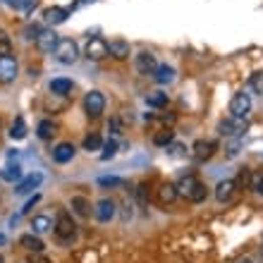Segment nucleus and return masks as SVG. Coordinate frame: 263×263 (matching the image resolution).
<instances>
[{
    "label": "nucleus",
    "instance_id": "f257e3e1",
    "mask_svg": "<svg viewBox=\"0 0 263 263\" xmlns=\"http://www.w3.org/2000/svg\"><path fill=\"white\" fill-rule=\"evenodd\" d=\"M53 230H55V235H58V239L65 242V244L72 242L74 235H77V225L72 223V216H70L67 211H60V213H58V220H55Z\"/></svg>",
    "mask_w": 263,
    "mask_h": 263
},
{
    "label": "nucleus",
    "instance_id": "f03ea898",
    "mask_svg": "<svg viewBox=\"0 0 263 263\" xmlns=\"http://www.w3.org/2000/svg\"><path fill=\"white\" fill-rule=\"evenodd\" d=\"M53 55L60 65H74L77 58H79V48H77V43L72 38H60V43H58Z\"/></svg>",
    "mask_w": 263,
    "mask_h": 263
},
{
    "label": "nucleus",
    "instance_id": "7ed1b4c3",
    "mask_svg": "<svg viewBox=\"0 0 263 263\" xmlns=\"http://www.w3.org/2000/svg\"><path fill=\"white\" fill-rule=\"evenodd\" d=\"M84 108H86V115L89 118H98L100 113L106 110V96L100 91H89L84 96Z\"/></svg>",
    "mask_w": 263,
    "mask_h": 263
},
{
    "label": "nucleus",
    "instance_id": "20e7f679",
    "mask_svg": "<svg viewBox=\"0 0 263 263\" xmlns=\"http://www.w3.org/2000/svg\"><path fill=\"white\" fill-rule=\"evenodd\" d=\"M17 60L12 55H0V84H12L17 79Z\"/></svg>",
    "mask_w": 263,
    "mask_h": 263
},
{
    "label": "nucleus",
    "instance_id": "39448f33",
    "mask_svg": "<svg viewBox=\"0 0 263 263\" xmlns=\"http://www.w3.org/2000/svg\"><path fill=\"white\" fill-rule=\"evenodd\" d=\"M218 129H220V134L223 136H242L246 132V120L244 118H230L227 120H223L218 125Z\"/></svg>",
    "mask_w": 263,
    "mask_h": 263
},
{
    "label": "nucleus",
    "instance_id": "423d86ee",
    "mask_svg": "<svg viewBox=\"0 0 263 263\" xmlns=\"http://www.w3.org/2000/svg\"><path fill=\"white\" fill-rule=\"evenodd\" d=\"M84 55L89 58V60H103V58H108V41H103V38L93 36L89 38V43L84 48Z\"/></svg>",
    "mask_w": 263,
    "mask_h": 263
},
{
    "label": "nucleus",
    "instance_id": "0eeeda50",
    "mask_svg": "<svg viewBox=\"0 0 263 263\" xmlns=\"http://www.w3.org/2000/svg\"><path fill=\"white\" fill-rule=\"evenodd\" d=\"M216 141H206V139H199L196 144L191 146V158L196 161V163H206L211 155L216 153Z\"/></svg>",
    "mask_w": 263,
    "mask_h": 263
},
{
    "label": "nucleus",
    "instance_id": "6e6552de",
    "mask_svg": "<svg viewBox=\"0 0 263 263\" xmlns=\"http://www.w3.org/2000/svg\"><path fill=\"white\" fill-rule=\"evenodd\" d=\"M93 213H96V220H98V223H110V220L115 218V213H118V203L106 196V199H100L98 203H96Z\"/></svg>",
    "mask_w": 263,
    "mask_h": 263
},
{
    "label": "nucleus",
    "instance_id": "1a4fd4ad",
    "mask_svg": "<svg viewBox=\"0 0 263 263\" xmlns=\"http://www.w3.org/2000/svg\"><path fill=\"white\" fill-rule=\"evenodd\" d=\"M251 110V98L249 93H235L230 100V113L232 118H246V113Z\"/></svg>",
    "mask_w": 263,
    "mask_h": 263
},
{
    "label": "nucleus",
    "instance_id": "9d476101",
    "mask_svg": "<svg viewBox=\"0 0 263 263\" xmlns=\"http://www.w3.org/2000/svg\"><path fill=\"white\" fill-rule=\"evenodd\" d=\"M58 43H60V38H58V34H55L53 29H43L36 38V48L41 53H55Z\"/></svg>",
    "mask_w": 263,
    "mask_h": 263
},
{
    "label": "nucleus",
    "instance_id": "9b49d317",
    "mask_svg": "<svg viewBox=\"0 0 263 263\" xmlns=\"http://www.w3.org/2000/svg\"><path fill=\"white\" fill-rule=\"evenodd\" d=\"M155 70H158V60H155V55L151 50H141V53L136 55V72L153 74Z\"/></svg>",
    "mask_w": 263,
    "mask_h": 263
},
{
    "label": "nucleus",
    "instance_id": "f8f14e48",
    "mask_svg": "<svg viewBox=\"0 0 263 263\" xmlns=\"http://www.w3.org/2000/svg\"><path fill=\"white\" fill-rule=\"evenodd\" d=\"M41 182H43V175H41V173L27 175L22 182H17V184H15V194H31L34 189H38V187H41Z\"/></svg>",
    "mask_w": 263,
    "mask_h": 263
},
{
    "label": "nucleus",
    "instance_id": "ddd939ff",
    "mask_svg": "<svg viewBox=\"0 0 263 263\" xmlns=\"http://www.w3.org/2000/svg\"><path fill=\"white\" fill-rule=\"evenodd\" d=\"M74 153H77L74 146L70 144V141H63V144H58L53 148V161L55 163H70L74 158Z\"/></svg>",
    "mask_w": 263,
    "mask_h": 263
},
{
    "label": "nucleus",
    "instance_id": "4468645a",
    "mask_svg": "<svg viewBox=\"0 0 263 263\" xmlns=\"http://www.w3.org/2000/svg\"><path fill=\"white\" fill-rule=\"evenodd\" d=\"M108 53L113 55L115 60H127L129 53H132V48H129L127 41L118 38V41H110V43H108Z\"/></svg>",
    "mask_w": 263,
    "mask_h": 263
},
{
    "label": "nucleus",
    "instance_id": "2eb2a0df",
    "mask_svg": "<svg viewBox=\"0 0 263 263\" xmlns=\"http://www.w3.org/2000/svg\"><path fill=\"white\" fill-rule=\"evenodd\" d=\"M235 189H237L235 180H223V182H218V187H216V199H218L220 203H225V201L232 199Z\"/></svg>",
    "mask_w": 263,
    "mask_h": 263
},
{
    "label": "nucleus",
    "instance_id": "dca6fc26",
    "mask_svg": "<svg viewBox=\"0 0 263 263\" xmlns=\"http://www.w3.org/2000/svg\"><path fill=\"white\" fill-rule=\"evenodd\" d=\"M70 208H72V213H77L79 218H89L91 203H89L86 196H72V201H70Z\"/></svg>",
    "mask_w": 263,
    "mask_h": 263
},
{
    "label": "nucleus",
    "instance_id": "f3484780",
    "mask_svg": "<svg viewBox=\"0 0 263 263\" xmlns=\"http://www.w3.org/2000/svg\"><path fill=\"white\" fill-rule=\"evenodd\" d=\"M19 244L24 246L27 251H34V254H41V251L45 249V244L41 242V239H38V235H34V232H31V235H22Z\"/></svg>",
    "mask_w": 263,
    "mask_h": 263
},
{
    "label": "nucleus",
    "instance_id": "a211bd4d",
    "mask_svg": "<svg viewBox=\"0 0 263 263\" xmlns=\"http://www.w3.org/2000/svg\"><path fill=\"white\" fill-rule=\"evenodd\" d=\"M43 19H45V24H63L65 19H67V10L65 8H48L43 12Z\"/></svg>",
    "mask_w": 263,
    "mask_h": 263
},
{
    "label": "nucleus",
    "instance_id": "6ab92c4d",
    "mask_svg": "<svg viewBox=\"0 0 263 263\" xmlns=\"http://www.w3.org/2000/svg\"><path fill=\"white\" fill-rule=\"evenodd\" d=\"M177 196H180V194H177V184H163V187L158 189V201H161L163 206H170Z\"/></svg>",
    "mask_w": 263,
    "mask_h": 263
},
{
    "label": "nucleus",
    "instance_id": "aec40b11",
    "mask_svg": "<svg viewBox=\"0 0 263 263\" xmlns=\"http://www.w3.org/2000/svg\"><path fill=\"white\" fill-rule=\"evenodd\" d=\"M72 91V79H67V77H58L50 82V93L55 96H67Z\"/></svg>",
    "mask_w": 263,
    "mask_h": 263
},
{
    "label": "nucleus",
    "instance_id": "412c9836",
    "mask_svg": "<svg viewBox=\"0 0 263 263\" xmlns=\"http://www.w3.org/2000/svg\"><path fill=\"white\" fill-rule=\"evenodd\" d=\"M153 74H155V82H158V84H170L175 79V70L168 63L158 65V70H155Z\"/></svg>",
    "mask_w": 263,
    "mask_h": 263
},
{
    "label": "nucleus",
    "instance_id": "4be33fe9",
    "mask_svg": "<svg viewBox=\"0 0 263 263\" xmlns=\"http://www.w3.org/2000/svg\"><path fill=\"white\" fill-rule=\"evenodd\" d=\"M0 180L5 182H22V168L17 163L15 165H5L3 170H0Z\"/></svg>",
    "mask_w": 263,
    "mask_h": 263
},
{
    "label": "nucleus",
    "instance_id": "5701e85b",
    "mask_svg": "<svg viewBox=\"0 0 263 263\" xmlns=\"http://www.w3.org/2000/svg\"><path fill=\"white\" fill-rule=\"evenodd\" d=\"M36 134H38V139H43V141L53 139L55 122H53V120H41V122H38V127H36Z\"/></svg>",
    "mask_w": 263,
    "mask_h": 263
},
{
    "label": "nucleus",
    "instance_id": "b1692460",
    "mask_svg": "<svg viewBox=\"0 0 263 263\" xmlns=\"http://www.w3.org/2000/svg\"><path fill=\"white\" fill-rule=\"evenodd\" d=\"M31 227H34V235H45L48 230H53V223L48 216H36L31 220Z\"/></svg>",
    "mask_w": 263,
    "mask_h": 263
},
{
    "label": "nucleus",
    "instance_id": "393cba45",
    "mask_svg": "<svg viewBox=\"0 0 263 263\" xmlns=\"http://www.w3.org/2000/svg\"><path fill=\"white\" fill-rule=\"evenodd\" d=\"M196 184H199V180H196V177H184V180H180V184H177V194H180V196H184V199H189Z\"/></svg>",
    "mask_w": 263,
    "mask_h": 263
},
{
    "label": "nucleus",
    "instance_id": "a878e982",
    "mask_svg": "<svg viewBox=\"0 0 263 263\" xmlns=\"http://www.w3.org/2000/svg\"><path fill=\"white\" fill-rule=\"evenodd\" d=\"M173 139H175V132L168 127V129H161V132H155V134H153V144L168 148V146L173 144Z\"/></svg>",
    "mask_w": 263,
    "mask_h": 263
},
{
    "label": "nucleus",
    "instance_id": "bb28decb",
    "mask_svg": "<svg viewBox=\"0 0 263 263\" xmlns=\"http://www.w3.org/2000/svg\"><path fill=\"white\" fill-rule=\"evenodd\" d=\"M10 136H12L15 141H19V139L27 136V122H24V118H15L12 127H10Z\"/></svg>",
    "mask_w": 263,
    "mask_h": 263
},
{
    "label": "nucleus",
    "instance_id": "cd10ccee",
    "mask_svg": "<svg viewBox=\"0 0 263 263\" xmlns=\"http://www.w3.org/2000/svg\"><path fill=\"white\" fill-rule=\"evenodd\" d=\"M251 182H254V177H251V168H242L239 170V175H237V187L239 189H251Z\"/></svg>",
    "mask_w": 263,
    "mask_h": 263
},
{
    "label": "nucleus",
    "instance_id": "c85d7f7f",
    "mask_svg": "<svg viewBox=\"0 0 263 263\" xmlns=\"http://www.w3.org/2000/svg\"><path fill=\"white\" fill-rule=\"evenodd\" d=\"M146 103H148L151 108H163L165 103H168V93H163V91H153V93L146 96Z\"/></svg>",
    "mask_w": 263,
    "mask_h": 263
},
{
    "label": "nucleus",
    "instance_id": "c756f323",
    "mask_svg": "<svg viewBox=\"0 0 263 263\" xmlns=\"http://www.w3.org/2000/svg\"><path fill=\"white\" fill-rule=\"evenodd\" d=\"M100 146H103V141H100V136L96 134V132L84 139V151H98Z\"/></svg>",
    "mask_w": 263,
    "mask_h": 263
},
{
    "label": "nucleus",
    "instance_id": "7c9ffc66",
    "mask_svg": "<svg viewBox=\"0 0 263 263\" xmlns=\"http://www.w3.org/2000/svg\"><path fill=\"white\" fill-rule=\"evenodd\" d=\"M206 194H208V189H206V184H203V182H199V184L194 187V191H191L189 201H194V203H201V201L206 199Z\"/></svg>",
    "mask_w": 263,
    "mask_h": 263
},
{
    "label": "nucleus",
    "instance_id": "2f4dec72",
    "mask_svg": "<svg viewBox=\"0 0 263 263\" xmlns=\"http://www.w3.org/2000/svg\"><path fill=\"white\" fill-rule=\"evenodd\" d=\"M115 153H118V141H115V139H108V141L103 144V153H100V158L108 161V158H113Z\"/></svg>",
    "mask_w": 263,
    "mask_h": 263
},
{
    "label": "nucleus",
    "instance_id": "473e14b6",
    "mask_svg": "<svg viewBox=\"0 0 263 263\" xmlns=\"http://www.w3.org/2000/svg\"><path fill=\"white\" fill-rule=\"evenodd\" d=\"M12 53V41H10L8 31L0 29V55H10Z\"/></svg>",
    "mask_w": 263,
    "mask_h": 263
},
{
    "label": "nucleus",
    "instance_id": "72a5a7b5",
    "mask_svg": "<svg viewBox=\"0 0 263 263\" xmlns=\"http://www.w3.org/2000/svg\"><path fill=\"white\" fill-rule=\"evenodd\" d=\"M249 86L256 91V93H263V72H254L251 79H249Z\"/></svg>",
    "mask_w": 263,
    "mask_h": 263
},
{
    "label": "nucleus",
    "instance_id": "f704fd0d",
    "mask_svg": "<svg viewBox=\"0 0 263 263\" xmlns=\"http://www.w3.org/2000/svg\"><path fill=\"white\" fill-rule=\"evenodd\" d=\"M98 184L100 187H120L122 180L120 177H98Z\"/></svg>",
    "mask_w": 263,
    "mask_h": 263
},
{
    "label": "nucleus",
    "instance_id": "c9c22d12",
    "mask_svg": "<svg viewBox=\"0 0 263 263\" xmlns=\"http://www.w3.org/2000/svg\"><path fill=\"white\" fill-rule=\"evenodd\" d=\"M168 153L170 155H184V146L182 144H170L168 146Z\"/></svg>",
    "mask_w": 263,
    "mask_h": 263
},
{
    "label": "nucleus",
    "instance_id": "e433bc0d",
    "mask_svg": "<svg viewBox=\"0 0 263 263\" xmlns=\"http://www.w3.org/2000/svg\"><path fill=\"white\" fill-rule=\"evenodd\" d=\"M251 189H256V191H258V194L263 196V175L254 177V182H251Z\"/></svg>",
    "mask_w": 263,
    "mask_h": 263
},
{
    "label": "nucleus",
    "instance_id": "4c0bfd02",
    "mask_svg": "<svg viewBox=\"0 0 263 263\" xmlns=\"http://www.w3.org/2000/svg\"><path fill=\"white\" fill-rule=\"evenodd\" d=\"M41 31H43L41 27H27V31H24V34H27V38H38V34H41Z\"/></svg>",
    "mask_w": 263,
    "mask_h": 263
},
{
    "label": "nucleus",
    "instance_id": "58836bf2",
    "mask_svg": "<svg viewBox=\"0 0 263 263\" xmlns=\"http://www.w3.org/2000/svg\"><path fill=\"white\" fill-rule=\"evenodd\" d=\"M38 199H41L38 194H36V196H34V199H29V201H27V206L22 208V213H29V211H31V208H34V206H36V203H38Z\"/></svg>",
    "mask_w": 263,
    "mask_h": 263
},
{
    "label": "nucleus",
    "instance_id": "ea45409f",
    "mask_svg": "<svg viewBox=\"0 0 263 263\" xmlns=\"http://www.w3.org/2000/svg\"><path fill=\"white\" fill-rule=\"evenodd\" d=\"M136 199L141 201V203H146V187H144V184H139V187H136Z\"/></svg>",
    "mask_w": 263,
    "mask_h": 263
},
{
    "label": "nucleus",
    "instance_id": "a19ab883",
    "mask_svg": "<svg viewBox=\"0 0 263 263\" xmlns=\"http://www.w3.org/2000/svg\"><path fill=\"white\" fill-rule=\"evenodd\" d=\"M237 153H239V141H235V144L227 148V155H230V158H232V155H237Z\"/></svg>",
    "mask_w": 263,
    "mask_h": 263
},
{
    "label": "nucleus",
    "instance_id": "79ce46f5",
    "mask_svg": "<svg viewBox=\"0 0 263 263\" xmlns=\"http://www.w3.org/2000/svg\"><path fill=\"white\" fill-rule=\"evenodd\" d=\"M235 263H254V261H249V258H239V261H235Z\"/></svg>",
    "mask_w": 263,
    "mask_h": 263
},
{
    "label": "nucleus",
    "instance_id": "37998d69",
    "mask_svg": "<svg viewBox=\"0 0 263 263\" xmlns=\"http://www.w3.org/2000/svg\"><path fill=\"white\" fill-rule=\"evenodd\" d=\"M3 242H5V237H3V235H0V244H3Z\"/></svg>",
    "mask_w": 263,
    "mask_h": 263
},
{
    "label": "nucleus",
    "instance_id": "c03bdc74",
    "mask_svg": "<svg viewBox=\"0 0 263 263\" xmlns=\"http://www.w3.org/2000/svg\"><path fill=\"white\" fill-rule=\"evenodd\" d=\"M82 3H93V0H82Z\"/></svg>",
    "mask_w": 263,
    "mask_h": 263
},
{
    "label": "nucleus",
    "instance_id": "a18cd8bd",
    "mask_svg": "<svg viewBox=\"0 0 263 263\" xmlns=\"http://www.w3.org/2000/svg\"><path fill=\"white\" fill-rule=\"evenodd\" d=\"M38 263H48V261H38Z\"/></svg>",
    "mask_w": 263,
    "mask_h": 263
},
{
    "label": "nucleus",
    "instance_id": "49530a36",
    "mask_svg": "<svg viewBox=\"0 0 263 263\" xmlns=\"http://www.w3.org/2000/svg\"><path fill=\"white\" fill-rule=\"evenodd\" d=\"M0 263H3V258H0Z\"/></svg>",
    "mask_w": 263,
    "mask_h": 263
}]
</instances>
